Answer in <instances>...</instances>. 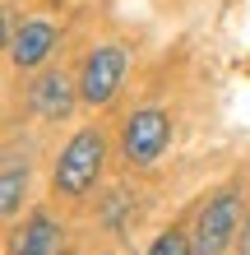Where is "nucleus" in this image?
<instances>
[{
  "instance_id": "obj_1",
  "label": "nucleus",
  "mask_w": 250,
  "mask_h": 255,
  "mask_svg": "<svg viewBox=\"0 0 250 255\" xmlns=\"http://www.w3.org/2000/svg\"><path fill=\"white\" fill-rule=\"evenodd\" d=\"M102 158H107V139H102V130H79L75 139L65 144V153L56 158L51 186L61 190V195H83L88 186L97 181Z\"/></svg>"
},
{
  "instance_id": "obj_2",
  "label": "nucleus",
  "mask_w": 250,
  "mask_h": 255,
  "mask_svg": "<svg viewBox=\"0 0 250 255\" xmlns=\"http://www.w3.org/2000/svg\"><path fill=\"white\" fill-rule=\"evenodd\" d=\"M237 218H241V200L232 190L213 195L209 204L199 209L195 223V255H223L232 242H237Z\"/></svg>"
},
{
  "instance_id": "obj_3",
  "label": "nucleus",
  "mask_w": 250,
  "mask_h": 255,
  "mask_svg": "<svg viewBox=\"0 0 250 255\" xmlns=\"http://www.w3.org/2000/svg\"><path fill=\"white\" fill-rule=\"evenodd\" d=\"M121 79H125V47H93L83 61V74H79V98L102 107V102L116 98Z\"/></svg>"
},
{
  "instance_id": "obj_4",
  "label": "nucleus",
  "mask_w": 250,
  "mask_h": 255,
  "mask_svg": "<svg viewBox=\"0 0 250 255\" xmlns=\"http://www.w3.org/2000/svg\"><path fill=\"white\" fill-rule=\"evenodd\" d=\"M167 139H171L167 112L144 107V112H135V116L125 121V139H121V148H125V158L135 162V167H149V162L167 148Z\"/></svg>"
},
{
  "instance_id": "obj_5",
  "label": "nucleus",
  "mask_w": 250,
  "mask_h": 255,
  "mask_svg": "<svg viewBox=\"0 0 250 255\" xmlns=\"http://www.w3.org/2000/svg\"><path fill=\"white\" fill-rule=\"evenodd\" d=\"M51 47H56V23L51 19H28L9 42V61L19 70H37L51 56Z\"/></svg>"
},
{
  "instance_id": "obj_6",
  "label": "nucleus",
  "mask_w": 250,
  "mask_h": 255,
  "mask_svg": "<svg viewBox=\"0 0 250 255\" xmlns=\"http://www.w3.org/2000/svg\"><path fill=\"white\" fill-rule=\"evenodd\" d=\"M28 102H33L37 116H47V121H61V116H70V107H75V88H70V79L61 70L42 74V79L33 84V93H28Z\"/></svg>"
},
{
  "instance_id": "obj_7",
  "label": "nucleus",
  "mask_w": 250,
  "mask_h": 255,
  "mask_svg": "<svg viewBox=\"0 0 250 255\" xmlns=\"http://www.w3.org/2000/svg\"><path fill=\"white\" fill-rule=\"evenodd\" d=\"M61 251V228L47 214H33L28 228L14 237V255H56Z\"/></svg>"
},
{
  "instance_id": "obj_8",
  "label": "nucleus",
  "mask_w": 250,
  "mask_h": 255,
  "mask_svg": "<svg viewBox=\"0 0 250 255\" xmlns=\"http://www.w3.org/2000/svg\"><path fill=\"white\" fill-rule=\"evenodd\" d=\"M23 186H28V167L19 158H5V176H0V214L14 218L23 204Z\"/></svg>"
},
{
  "instance_id": "obj_9",
  "label": "nucleus",
  "mask_w": 250,
  "mask_h": 255,
  "mask_svg": "<svg viewBox=\"0 0 250 255\" xmlns=\"http://www.w3.org/2000/svg\"><path fill=\"white\" fill-rule=\"evenodd\" d=\"M149 255H195V242H190V237L185 232H163V237H158V242L149 246Z\"/></svg>"
},
{
  "instance_id": "obj_10",
  "label": "nucleus",
  "mask_w": 250,
  "mask_h": 255,
  "mask_svg": "<svg viewBox=\"0 0 250 255\" xmlns=\"http://www.w3.org/2000/svg\"><path fill=\"white\" fill-rule=\"evenodd\" d=\"M237 251H241V255H250V218H246V228L237 232Z\"/></svg>"
}]
</instances>
